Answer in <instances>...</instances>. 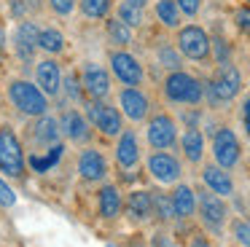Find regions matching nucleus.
I'll return each instance as SVG.
<instances>
[{
    "label": "nucleus",
    "instance_id": "nucleus-28",
    "mask_svg": "<svg viewBox=\"0 0 250 247\" xmlns=\"http://www.w3.org/2000/svg\"><path fill=\"white\" fill-rule=\"evenodd\" d=\"M108 35H110V41L119 43V46H129L132 43V27L124 24V21L116 16V19L108 21Z\"/></svg>",
    "mask_w": 250,
    "mask_h": 247
},
{
    "label": "nucleus",
    "instance_id": "nucleus-8",
    "mask_svg": "<svg viewBox=\"0 0 250 247\" xmlns=\"http://www.w3.org/2000/svg\"><path fill=\"white\" fill-rule=\"evenodd\" d=\"M239 140L237 134L231 132L229 126L218 129L215 137H212V156H215V164L223 166V169H231L234 164L239 161Z\"/></svg>",
    "mask_w": 250,
    "mask_h": 247
},
{
    "label": "nucleus",
    "instance_id": "nucleus-31",
    "mask_svg": "<svg viewBox=\"0 0 250 247\" xmlns=\"http://www.w3.org/2000/svg\"><path fill=\"white\" fill-rule=\"evenodd\" d=\"M234 21H237L239 32L250 38V5H239V8L234 11Z\"/></svg>",
    "mask_w": 250,
    "mask_h": 247
},
{
    "label": "nucleus",
    "instance_id": "nucleus-7",
    "mask_svg": "<svg viewBox=\"0 0 250 247\" xmlns=\"http://www.w3.org/2000/svg\"><path fill=\"white\" fill-rule=\"evenodd\" d=\"M86 116L94 124V129H100V134H105V137H119L121 134V113L116 107L92 100L86 105Z\"/></svg>",
    "mask_w": 250,
    "mask_h": 247
},
{
    "label": "nucleus",
    "instance_id": "nucleus-33",
    "mask_svg": "<svg viewBox=\"0 0 250 247\" xmlns=\"http://www.w3.org/2000/svg\"><path fill=\"white\" fill-rule=\"evenodd\" d=\"M175 3H178L180 14H186V16H196L202 8V0H175Z\"/></svg>",
    "mask_w": 250,
    "mask_h": 247
},
{
    "label": "nucleus",
    "instance_id": "nucleus-21",
    "mask_svg": "<svg viewBox=\"0 0 250 247\" xmlns=\"http://www.w3.org/2000/svg\"><path fill=\"white\" fill-rule=\"evenodd\" d=\"M30 134H33V140L38 145H54L57 140H60V126H57V121L54 118H49V116H38V121L30 126Z\"/></svg>",
    "mask_w": 250,
    "mask_h": 247
},
{
    "label": "nucleus",
    "instance_id": "nucleus-26",
    "mask_svg": "<svg viewBox=\"0 0 250 247\" xmlns=\"http://www.w3.org/2000/svg\"><path fill=\"white\" fill-rule=\"evenodd\" d=\"M38 48L46 54H62L65 51V35L60 30H41L38 32Z\"/></svg>",
    "mask_w": 250,
    "mask_h": 247
},
{
    "label": "nucleus",
    "instance_id": "nucleus-35",
    "mask_svg": "<svg viewBox=\"0 0 250 247\" xmlns=\"http://www.w3.org/2000/svg\"><path fill=\"white\" fill-rule=\"evenodd\" d=\"M65 89H67V94H70V100H83V91H81V86H78V78L76 75H67V81H65Z\"/></svg>",
    "mask_w": 250,
    "mask_h": 247
},
{
    "label": "nucleus",
    "instance_id": "nucleus-2",
    "mask_svg": "<svg viewBox=\"0 0 250 247\" xmlns=\"http://www.w3.org/2000/svg\"><path fill=\"white\" fill-rule=\"evenodd\" d=\"M8 100L14 102V107H19L22 113L35 116V118L46 116V110H49L46 94L35 83H30V81H11V86H8Z\"/></svg>",
    "mask_w": 250,
    "mask_h": 247
},
{
    "label": "nucleus",
    "instance_id": "nucleus-1",
    "mask_svg": "<svg viewBox=\"0 0 250 247\" xmlns=\"http://www.w3.org/2000/svg\"><path fill=\"white\" fill-rule=\"evenodd\" d=\"M164 97L178 105H199L205 97V86L194 75L183 73V70H172L164 81Z\"/></svg>",
    "mask_w": 250,
    "mask_h": 247
},
{
    "label": "nucleus",
    "instance_id": "nucleus-32",
    "mask_svg": "<svg viewBox=\"0 0 250 247\" xmlns=\"http://www.w3.org/2000/svg\"><path fill=\"white\" fill-rule=\"evenodd\" d=\"M234 236H237V242L242 247H250V223H245V220H237V223L231 226Z\"/></svg>",
    "mask_w": 250,
    "mask_h": 247
},
{
    "label": "nucleus",
    "instance_id": "nucleus-10",
    "mask_svg": "<svg viewBox=\"0 0 250 247\" xmlns=\"http://www.w3.org/2000/svg\"><path fill=\"white\" fill-rule=\"evenodd\" d=\"M119 107L129 121H146L148 110H151V100L137 86H124L119 91Z\"/></svg>",
    "mask_w": 250,
    "mask_h": 247
},
{
    "label": "nucleus",
    "instance_id": "nucleus-23",
    "mask_svg": "<svg viewBox=\"0 0 250 247\" xmlns=\"http://www.w3.org/2000/svg\"><path fill=\"white\" fill-rule=\"evenodd\" d=\"M97 207L103 218H116L121 212V193L116 185H103L97 193Z\"/></svg>",
    "mask_w": 250,
    "mask_h": 247
},
{
    "label": "nucleus",
    "instance_id": "nucleus-30",
    "mask_svg": "<svg viewBox=\"0 0 250 247\" xmlns=\"http://www.w3.org/2000/svg\"><path fill=\"white\" fill-rule=\"evenodd\" d=\"M159 62H162L167 70H180L183 59H180V51H178V48H172V46H162V48H159Z\"/></svg>",
    "mask_w": 250,
    "mask_h": 247
},
{
    "label": "nucleus",
    "instance_id": "nucleus-39",
    "mask_svg": "<svg viewBox=\"0 0 250 247\" xmlns=\"http://www.w3.org/2000/svg\"><path fill=\"white\" fill-rule=\"evenodd\" d=\"M0 51H3V32H0Z\"/></svg>",
    "mask_w": 250,
    "mask_h": 247
},
{
    "label": "nucleus",
    "instance_id": "nucleus-12",
    "mask_svg": "<svg viewBox=\"0 0 250 247\" xmlns=\"http://www.w3.org/2000/svg\"><path fill=\"white\" fill-rule=\"evenodd\" d=\"M148 172L156 177L159 183H178L180 180V161L175 159L172 153H164V150H156V153L148 156Z\"/></svg>",
    "mask_w": 250,
    "mask_h": 247
},
{
    "label": "nucleus",
    "instance_id": "nucleus-27",
    "mask_svg": "<svg viewBox=\"0 0 250 247\" xmlns=\"http://www.w3.org/2000/svg\"><path fill=\"white\" fill-rule=\"evenodd\" d=\"M81 5V14L89 19H105L113 8V0H78Z\"/></svg>",
    "mask_w": 250,
    "mask_h": 247
},
{
    "label": "nucleus",
    "instance_id": "nucleus-19",
    "mask_svg": "<svg viewBox=\"0 0 250 247\" xmlns=\"http://www.w3.org/2000/svg\"><path fill=\"white\" fill-rule=\"evenodd\" d=\"M62 132H65L67 140H73V143H78V145L89 143V137H92V132H89V121L81 116V113H76V110H67L65 116H62Z\"/></svg>",
    "mask_w": 250,
    "mask_h": 247
},
{
    "label": "nucleus",
    "instance_id": "nucleus-22",
    "mask_svg": "<svg viewBox=\"0 0 250 247\" xmlns=\"http://www.w3.org/2000/svg\"><path fill=\"white\" fill-rule=\"evenodd\" d=\"M180 148H183V156L191 161V164H199L202 156H205V137H202L199 129H186L183 137H180Z\"/></svg>",
    "mask_w": 250,
    "mask_h": 247
},
{
    "label": "nucleus",
    "instance_id": "nucleus-13",
    "mask_svg": "<svg viewBox=\"0 0 250 247\" xmlns=\"http://www.w3.org/2000/svg\"><path fill=\"white\" fill-rule=\"evenodd\" d=\"M81 83H83V89H86V94L92 97V100H105V97L110 94V75H108V70L100 67V64H94V62H89L86 67H83Z\"/></svg>",
    "mask_w": 250,
    "mask_h": 247
},
{
    "label": "nucleus",
    "instance_id": "nucleus-5",
    "mask_svg": "<svg viewBox=\"0 0 250 247\" xmlns=\"http://www.w3.org/2000/svg\"><path fill=\"white\" fill-rule=\"evenodd\" d=\"M0 172H6L8 177H22L24 172V153L19 137L14 129L3 126L0 129Z\"/></svg>",
    "mask_w": 250,
    "mask_h": 247
},
{
    "label": "nucleus",
    "instance_id": "nucleus-11",
    "mask_svg": "<svg viewBox=\"0 0 250 247\" xmlns=\"http://www.w3.org/2000/svg\"><path fill=\"white\" fill-rule=\"evenodd\" d=\"M196 202H199L202 223H205L207 228L218 231L223 226V220H226V204L221 202V196H218V193H212L210 188H205V191H199Z\"/></svg>",
    "mask_w": 250,
    "mask_h": 247
},
{
    "label": "nucleus",
    "instance_id": "nucleus-25",
    "mask_svg": "<svg viewBox=\"0 0 250 247\" xmlns=\"http://www.w3.org/2000/svg\"><path fill=\"white\" fill-rule=\"evenodd\" d=\"M156 19L162 21L164 27H169V30H178L180 27V8L175 0H156Z\"/></svg>",
    "mask_w": 250,
    "mask_h": 247
},
{
    "label": "nucleus",
    "instance_id": "nucleus-40",
    "mask_svg": "<svg viewBox=\"0 0 250 247\" xmlns=\"http://www.w3.org/2000/svg\"><path fill=\"white\" fill-rule=\"evenodd\" d=\"M248 3H250V0H248Z\"/></svg>",
    "mask_w": 250,
    "mask_h": 247
},
{
    "label": "nucleus",
    "instance_id": "nucleus-29",
    "mask_svg": "<svg viewBox=\"0 0 250 247\" xmlns=\"http://www.w3.org/2000/svg\"><path fill=\"white\" fill-rule=\"evenodd\" d=\"M153 215H156L159 220H172V218H175L172 196H164V193H153Z\"/></svg>",
    "mask_w": 250,
    "mask_h": 247
},
{
    "label": "nucleus",
    "instance_id": "nucleus-4",
    "mask_svg": "<svg viewBox=\"0 0 250 247\" xmlns=\"http://www.w3.org/2000/svg\"><path fill=\"white\" fill-rule=\"evenodd\" d=\"M178 51L194 62H207L212 54L210 48V35L199 24H188L178 30Z\"/></svg>",
    "mask_w": 250,
    "mask_h": 247
},
{
    "label": "nucleus",
    "instance_id": "nucleus-37",
    "mask_svg": "<svg viewBox=\"0 0 250 247\" xmlns=\"http://www.w3.org/2000/svg\"><path fill=\"white\" fill-rule=\"evenodd\" d=\"M245 126H248V132H250V100L245 102Z\"/></svg>",
    "mask_w": 250,
    "mask_h": 247
},
{
    "label": "nucleus",
    "instance_id": "nucleus-15",
    "mask_svg": "<svg viewBox=\"0 0 250 247\" xmlns=\"http://www.w3.org/2000/svg\"><path fill=\"white\" fill-rule=\"evenodd\" d=\"M35 81H38L41 91L46 97H57L60 94V83H62V73H60V64L54 59H41L35 64Z\"/></svg>",
    "mask_w": 250,
    "mask_h": 247
},
{
    "label": "nucleus",
    "instance_id": "nucleus-16",
    "mask_svg": "<svg viewBox=\"0 0 250 247\" xmlns=\"http://www.w3.org/2000/svg\"><path fill=\"white\" fill-rule=\"evenodd\" d=\"M38 27L33 24V21H22V24L17 27V38H14V46H17V57L24 59V62H33L35 57V48H38Z\"/></svg>",
    "mask_w": 250,
    "mask_h": 247
},
{
    "label": "nucleus",
    "instance_id": "nucleus-17",
    "mask_svg": "<svg viewBox=\"0 0 250 247\" xmlns=\"http://www.w3.org/2000/svg\"><path fill=\"white\" fill-rule=\"evenodd\" d=\"M202 180H205V185L210 188L212 193H218V196H231L234 193V183H231V177H229V172L218 164H207L205 169H202Z\"/></svg>",
    "mask_w": 250,
    "mask_h": 247
},
{
    "label": "nucleus",
    "instance_id": "nucleus-6",
    "mask_svg": "<svg viewBox=\"0 0 250 247\" xmlns=\"http://www.w3.org/2000/svg\"><path fill=\"white\" fill-rule=\"evenodd\" d=\"M146 137H148V145L156 150H167L178 143V126H175L172 116L167 113H156V116L148 121V129H146Z\"/></svg>",
    "mask_w": 250,
    "mask_h": 247
},
{
    "label": "nucleus",
    "instance_id": "nucleus-34",
    "mask_svg": "<svg viewBox=\"0 0 250 247\" xmlns=\"http://www.w3.org/2000/svg\"><path fill=\"white\" fill-rule=\"evenodd\" d=\"M49 5H51V11H54V14L67 16L73 8H76V0H49Z\"/></svg>",
    "mask_w": 250,
    "mask_h": 247
},
{
    "label": "nucleus",
    "instance_id": "nucleus-38",
    "mask_svg": "<svg viewBox=\"0 0 250 247\" xmlns=\"http://www.w3.org/2000/svg\"><path fill=\"white\" fill-rule=\"evenodd\" d=\"M194 247H210V245H207L205 239H196V242H194Z\"/></svg>",
    "mask_w": 250,
    "mask_h": 247
},
{
    "label": "nucleus",
    "instance_id": "nucleus-24",
    "mask_svg": "<svg viewBox=\"0 0 250 247\" xmlns=\"http://www.w3.org/2000/svg\"><path fill=\"white\" fill-rule=\"evenodd\" d=\"M172 207H175V218H191L196 209V193L188 185H178L172 191Z\"/></svg>",
    "mask_w": 250,
    "mask_h": 247
},
{
    "label": "nucleus",
    "instance_id": "nucleus-14",
    "mask_svg": "<svg viewBox=\"0 0 250 247\" xmlns=\"http://www.w3.org/2000/svg\"><path fill=\"white\" fill-rule=\"evenodd\" d=\"M78 175H81L83 180H89V183L105 180V175H108V164H105L103 153L94 150V148L81 150V156H78Z\"/></svg>",
    "mask_w": 250,
    "mask_h": 247
},
{
    "label": "nucleus",
    "instance_id": "nucleus-36",
    "mask_svg": "<svg viewBox=\"0 0 250 247\" xmlns=\"http://www.w3.org/2000/svg\"><path fill=\"white\" fill-rule=\"evenodd\" d=\"M14 202H17V196H14V191H11V188H8L3 180H0V204H3V207H11Z\"/></svg>",
    "mask_w": 250,
    "mask_h": 247
},
{
    "label": "nucleus",
    "instance_id": "nucleus-3",
    "mask_svg": "<svg viewBox=\"0 0 250 247\" xmlns=\"http://www.w3.org/2000/svg\"><path fill=\"white\" fill-rule=\"evenodd\" d=\"M239 89H242V75H239V70L229 62H223L221 67H218L215 78L207 83V94H210L212 105H218V102H231L234 97L239 94Z\"/></svg>",
    "mask_w": 250,
    "mask_h": 247
},
{
    "label": "nucleus",
    "instance_id": "nucleus-9",
    "mask_svg": "<svg viewBox=\"0 0 250 247\" xmlns=\"http://www.w3.org/2000/svg\"><path fill=\"white\" fill-rule=\"evenodd\" d=\"M110 70H113V75L124 86H140L143 78H146L143 64L137 62L132 54H126V51H113V54H110Z\"/></svg>",
    "mask_w": 250,
    "mask_h": 247
},
{
    "label": "nucleus",
    "instance_id": "nucleus-18",
    "mask_svg": "<svg viewBox=\"0 0 250 247\" xmlns=\"http://www.w3.org/2000/svg\"><path fill=\"white\" fill-rule=\"evenodd\" d=\"M116 161L121 169H132L140 161V145H137L135 132H121L119 134V145H116Z\"/></svg>",
    "mask_w": 250,
    "mask_h": 247
},
{
    "label": "nucleus",
    "instance_id": "nucleus-20",
    "mask_svg": "<svg viewBox=\"0 0 250 247\" xmlns=\"http://www.w3.org/2000/svg\"><path fill=\"white\" fill-rule=\"evenodd\" d=\"M126 212H129V218L137 220V223L148 220L153 215V193H148V191L129 193V199H126Z\"/></svg>",
    "mask_w": 250,
    "mask_h": 247
}]
</instances>
